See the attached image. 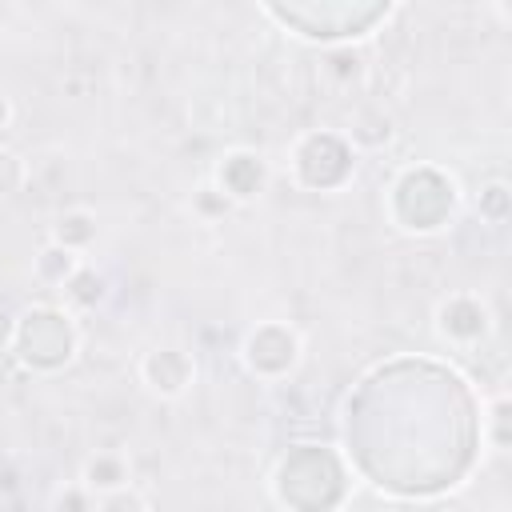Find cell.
I'll return each mask as SVG.
<instances>
[{
	"label": "cell",
	"instance_id": "1",
	"mask_svg": "<svg viewBox=\"0 0 512 512\" xmlns=\"http://www.w3.org/2000/svg\"><path fill=\"white\" fill-rule=\"evenodd\" d=\"M76 344H80V332H76L72 316L56 304H36L16 320L12 348L36 372H52V368L68 364L76 356Z\"/></svg>",
	"mask_w": 512,
	"mask_h": 512
},
{
	"label": "cell",
	"instance_id": "2",
	"mask_svg": "<svg viewBox=\"0 0 512 512\" xmlns=\"http://www.w3.org/2000/svg\"><path fill=\"white\" fill-rule=\"evenodd\" d=\"M296 360H300V336L280 320H268V324L252 328L248 340H244V364L264 380L284 376Z\"/></svg>",
	"mask_w": 512,
	"mask_h": 512
},
{
	"label": "cell",
	"instance_id": "3",
	"mask_svg": "<svg viewBox=\"0 0 512 512\" xmlns=\"http://www.w3.org/2000/svg\"><path fill=\"white\" fill-rule=\"evenodd\" d=\"M192 376H196V364H192V356H188L184 348H176V344L152 348V352H144V360H140V380L148 384V392H156V396H164V400L184 396L188 384H192Z\"/></svg>",
	"mask_w": 512,
	"mask_h": 512
},
{
	"label": "cell",
	"instance_id": "4",
	"mask_svg": "<svg viewBox=\"0 0 512 512\" xmlns=\"http://www.w3.org/2000/svg\"><path fill=\"white\" fill-rule=\"evenodd\" d=\"M436 332L448 344H476L488 332V308L472 292H456L436 308Z\"/></svg>",
	"mask_w": 512,
	"mask_h": 512
},
{
	"label": "cell",
	"instance_id": "5",
	"mask_svg": "<svg viewBox=\"0 0 512 512\" xmlns=\"http://www.w3.org/2000/svg\"><path fill=\"white\" fill-rule=\"evenodd\" d=\"M216 184L228 200H252L264 188V164L252 152H232L224 156V164L216 168Z\"/></svg>",
	"mask_w": 512,
	"mask_h": 512
},
{
	"label": "cell",
	"instance_id": "6",
	"mask_svg": "<svg viewBox=\"0 0 512 512\" xmlns=\"http://www.w3.org/2000/svg\"><path fill=\"white\" fill-rule=\"evenodd\" d=\"M80 484L100 500V496H112L120 488H132V468L120 452H92L80 468Z\"/></svg>",
	"mask_w": 512,
	"mask_h": 512
},
{
	"label": "cell",
	"instance_id": "7",
	"mask_svg": "<svg viewBox=\"0 0 512 512\" xmlns=\"http://www.w3.org/2000/svg\"><path fill=\"white\" fill-rule=\"evenodd\" d=\"M80 252H68V248H60V244H44L40 248V256H36V276L44 280V284H52V288H64L76 272H80Z\"/></svg>",
	"mask_w": 512,
	"mask_h": 512
},
{
	"label": "cell",
	"instance_id": "8",
	"mask_svg": "<svg viewBox=\"0 0 512 512\" xmlns=\"http://www.w3.org/2000/svg\"><path fill=\"white\" fill-rule=\"evenodd\" d=\"M92 236H96V220H92V212H84V208L64 212V216L56 220V228H52V244H60V248H68V252H84V248L92 244Z\"/></svg>",
	"mask_w": 512,
	"mask_h": 512
},
{
	"label": "cell",
	"instance_id": "9",
	"mask_svg": "<svg viewBox=\"0 0 512 512\" xmlns=\"http://www.w3.org/2000/svg\"><path fill=\"white\" fill-rule=\"evenodd\" d=\"M320 72H324V80H336V88H340V92H348V88H352V80H356V84L364 80V60H360L352 48H340V52H332V56H328V64H324Z\"/></svg>",
	"mask_w": 512,
	"mask_h": 512
},
{
	"label": "cell",
	"instance_id": "10",
	"mask_svg": "<svg viewBox=\"0 0 512 512\" xmlns=\"http://www.w3.org/2000/svg\"><path fill=\"white\" fill-rule=\"evenodd\" d=\"M100 292H104V280H100L96 268H88V264H80V272L64 284V296H68L72 304H96Z\"/></svg>",
	"mask_w": 512,
	"mask_h": 512
},
{
	"label": "cell",
	"instance_id": "11",
	"mask_svg": "<svg viewBox=\"0 0 512 512\" xmlns=\"http://www.w3.org/2000/svg\"><path fill=\"white\" fill-rule=\"evenodd\" d=\"M52 512H96V496L84 484H68V488L56 492Z\"/></svg>",
	"mask_w": 512,
	"mask_h": 512
},
{
	"label": "cell",
	"instance_id": "12",
	"mask_svg": "<svg viewBox=\"0 0 512 512\" xmlns=\"http://www.w3.org/2000/svg\"><path fill=\"white\" fill-rule=\"evenodd\" d=\"M96 512H148V504H144L140 492L120 488V492H112V496H100V500H96Z\"/></svg>",
	"mask_w": 512,
	"mask_h": 512
},
{
	"label": "cell",
	"instance_id": "13",
	"mask_svg": "<svg viewBox=\"0 0 512 512\" xmlns=\"http://www.w3.org/2000/svg\"><path fill=\"white\" fill-rule=\"evenodd\" d=\"M480 212H484L492 224L504 220V212H508V188H504L500 180H492V184L480 192Z\"/></svg>",
	"mask_w": 512,
	"mask_h": 512
},
{
	"label": "cell",
	"instance_id": "14",
	"mask_svg": "<svg viewBox=\"0 0 512 512\" xmlns=\"http://www.w3.org/2000/svg\"><path fill=\"white\" fill-rule=\"evenodd\" d=\"M24 180H28L24 160L16 152H0V192H16L24 188Z\"/></svg>",
	"mask_w": 512,
	"mask_h": 512
},
{
	"label": "cell",
	"instance_id": "15",
	"mask_svg": "<svg viewBox=\"0 0 512 512\" xmlns=\"http://www.w3.org/2000/svg\"><path fill=\"white\" fill-rule=\"evenodd\" d=\"M488 424L496 428L492 448H496V452H504V444H508V436H504V396H496V404H492V412H488Z\"/></svg>",
	"mask_w": 512,
	"mask_h": 512
},
{
	"label": "cell",
	"instance_id": "16",
	"mask_svg": "<svg viewBox=\"0 0 512 512\" xmlns=\"http://www.w3.org/2000/svg\"><path fill=\"white\" fill-rule=\"evenodd\" d=\"M12 336H16V316L8 308H0V348H8Z\"/></svg>",
	"mask_w": 512,
	"mask_h": 512
},
{
	"label": "cell",
	"instance_id": "17",
	"mask_svg": "<svg viewBox=\"0 0 512 512\" xmlns=\"http://www.w3.org/2000/svg\"><path fill=\"white\" fill-rule=\"evenodd\" d=\"M8 120H12V104L0 96V128H8Z\"/></svg>",
	"mask_w": 512,
	"mask_h": 512
}]
</instances>
